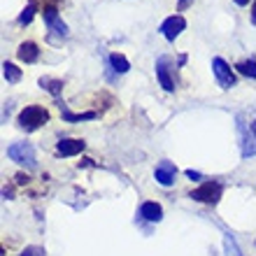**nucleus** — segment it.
Returning <instances> with one entry per match:
<instances>
[{
    "mask_svg": "<svg viewBox=\"0 0 256 256\" xmlns=\"http://www.w3.org/2000/svg\"><path fill=\"white\" fill-rule=\"evenodd\" d=\"M7 156L14 163H21V166H28V168L35 166V149L28 142H14V144H10L7 147Z\"/></svg>",
    "mask_w": 256,
    "mask_h": 256,
    "instance_id": "f03ea898",
    "label": "nucleus"
},
{
    "mask_svg": "<svg viewBox=\"0 0 256 256\" xmlns=\"http://www.w3.org/2000/svg\"><path fill=\"white\" fill-rule=\"evenodd\" d=\"M16 56H19L24 63H35L40 58V49L35 42H21L19 49H16Z\"/></svg>",
    "mask_w": 256,
    "mask_h": 256,
    "instance_id": "9b49d317",
    "label": "nucleus"
},
{
    "mask_svg": "<svg viewBox=\"0 0 256 256\" xmlns=\"http://www.w3.org/2000/svg\"><path fill=\"white\" fill-rule=\"evenodd\" d=\"M252 133H254V138H256V119H254V124H252Z\"/></svg>",
    "mask_w": 256,
    "mask_h": 256,
    "instance_id": "5701e85b",
    "label": "nucleus"
},
{
    "mask_svg": "<svg viewBox=\"0 0 256 256\" xmlns=\"http://www.w3.org/2000/svg\"><path fill=\"white\" fill-rule=\"evenodd\" d=\"M2 74H5V80L10 82V84H16V82L21 80V70L14 66V63H10V61L2 63Z\"/></svg>",
    "mask_w": 256,
    "mask_h": 256,
    "instance_id": "ddd939ff",
    "label": "nucleus"
},
{
    "mask_svg": "<svg viewBox=\"0 0 256 256\" xmlns=\"http://www.w3.org/2000/svg\"><path fill=\"white\" fill-rule=\"evenodd\" d=\"M252 21H254V24H256V2H254V5H252Z\"/></svg>",
    "mask_w": 256,
    "mask_h": 256,
    "instance_id": "412c9836",
    "label": "nucleus"
},
{
    "mask_svg": "<svg viewBox=\"0 0 256 256\" xmlns=\"http://www.w3.org/2000/svg\"><path fill=\"white\" fill-rule=\"evenodd\" d=\"M140 216L144 222H161L163 219V208L154 200H147L140 205Z\"/></svg>",
    "mask_w": 256,
    "mask_h": 256,
    "instance_id": "9d476101",
    "label": "nucleus"
},
{
    "mask_svg": "<svg viewBox=\"0 0 256 256\" xmlns=\"http://www.w3.org/2000/svg\"><path fill=\"white\" fill-rule=\"evenodd\" d=\"M35 10H38V2H35V0H30V2L26 5V10L19 14V26H28V24L33 21Z\"/></svg>",
    "mask_w": 256,
    "mask_h": 256,
    "instance_id": "dca6fc26",
    "label": "nucleus"
},
{
    "mask_svg": "<svg viewBox=\"0 0 256 256\" xmlns=\"http://www.w3.org/2000/svg\"><path fill=\"white\" fill-rule=\"evenodd\" d=\"M28 180H30V177L24 175V172H19V175H16V184H21V186H24V184H28Z\"/></svg>",
    "mask_w": 256,
    "mask_h": 256,
    "instance_id": "6ab92c4d",
    "label": "nucleus"
},
{
    "mask_svg": "<svg viewBox=\"0 0 256 256\" xmlns=\"http://www.w3.org/2000/svg\"><path fill=\"white\" fill-rule=\"evenodd\" d=\"M238 135H240V147H242V156L244 158H250V156H256V138L254 133L250 135V130H247V126L242 124V119L238 116Z\"/></svg>",
    "mask_w": 256,
    "mask_h": 256,
    "instance_id": "0eeeda50",
    "label": "nucleus"
},
{
    "mask_svg": "<svg viewBox=\"0 0 256 256\" xmlns=\"http://www.w3.org/2000/svg\"><path fill=\"white\" fill-rule=\"evenodd\" d=\"M156 182L161 184V186H172L175 184V177H177V168L172 161H161L158 166H156Z\"/></svg>",
    "mask_w": 256,
    "mask_h": 256,
    "instance_id": "423d86ee",
    "label": "nucleus"
},
{
    "mask_svg": "<svg viewBox=\"0 0 256 256\" xmlns=\"http://www.w3.org/2000/svg\"><path fill=\"white\" fill-rule=\"evenodd\" d=\"M110 66H112L114 72H122V74L130 70V63H128V58L124 54H110Z\"/></svg>",
    "mask_w": 256,
    "mask_h": 256,
    "instance_id": "f8f14e48",
    "label": "nucleus"
},
{
    "mask_svg": "<svg viewBox=\"0 0 256 256\" xmlns=\"http://www.w3.org/2000/svg\"><path fill=\"white\" fill-rule=\"evenodd\" d=\"M156 77H158V84H161L166 91H175V82L170 80V72H168V58L163 56L156 61Z\"/></svg>",
    "mask_w": 256,
    "mask_h": 256,
    "instance_id": "1a4fd4ad",
    "label": "nucleus"
},
{
    "mask_svg": "<svg viewBox=\"0 0 256 256\" xmlns=\"http://www.w3.org/2000/svg\"><path fill=\"white\" fill-rule=\"evenodd\" d=\"M236 70L244 77H250V80H256V61L254 58H247V61H240L236 66Z\"/></svg>",
    "mask_w": 256,
    "mask_h": 256,
    "instance_id": "2eb2a0df",
    "label": "nucleus"
},
{
    "mask_svg": "<svg viewBox=\"0 0 256 256\" xmlns=\"http://www.w3.org/2000/svg\"><path fill=\"white\" fill-rule=\"evenodd\" d=\"M61 110H63V119L66 122H84V119H96V112H82V114H72L68 108H63L61 105Z\"/></svg>",
    "mask_w": 256,
    "mask_h": 256,
    "instance_id": "f3484780",
    "label": "nucleus"
},
{
    "mask_svg": "<svg viewBox=\"0 0 256 256\" xmlns=\"http://www.w3.org/2000/svg\"><path fill=\"white\" fill-rule=\"evenodd\" d=\"M16 122H19V126L24 130H38L40 126H44L49 122V112L44 108H40V105H28V108H24L19 112Z\"/></svg>",
    "mask_w": 256,
    "mask_h": 256,
    "instance_id": "f257e3e1",
    "label": "nucleus"
},
{
    "mask_svg": "<svg viewBox=\"0 0 256 256\" xmlns=\"http://www.w3.org/2000/svg\"><path fill=\"white\" fill-rule=\"evenodd\" d=\"M84 147H86V142L84 140H77V138H66V140H61L58 144H56V152L61 156H77L84 152Z\"/></svg>",
    "mask_w": 256,
    "mask_h": 256,
    "instance_id": "6e6552de",
    "label": "nucleus"
},
{
    "mask_svg": "<svg viewBox=\"0 0 256 256\" xmlns=\"http://www.w3.org/2000/svg\"><path fill=\"white\" fill-rule=\"evenodd\" d=\"M186 177H189V180H200V172H196V170H186Z\"/></svg>",
    "mask_w": 256,
    "mask_h": 256,
    "instance_id": "aec40b11",
    "label": "nucleus"
},
{
    "mask_svg": "<svg viewBox=\"0 0 256 256\" xmlns=\"http://www.w3.org/2000/svg\"><path fill=\"white\" fill-rule=\"evenodd\" d=\"M212 72H214L216 77V84L222 88H230L236 86V74H233V70H230V66L224 58H212Z\"/></svg>",
    "mask_w": 256,
    "mask_h": 256,
    "instance_id": "20e7f679",
    "label": "nucleus"
},
{
    "mask_svg": "<svg viewBox=\"0 0 256 256\" xmlns=\"http://www.w3.org/2000/svg\"><path fill=\"white\" fill-rule=\"evenodd\" d=\"M186 2H189V0H180V5H182V7H184V5H186Z\"/></svg>",
    "mask_w": 256,
    "mask_h": 256,
    "instance_id": "b1692460",
    "label": "nucleus"
},
{
    "mask_svg": "<svg viewBox=\"0 0 256 256\" xmlns=\"http://www.w3.org/2000/svg\"><path fill=\"white\" fill-rule=\"evenodd\" d=\"M184 28H186V21H184V16H180V14H172V16H168V19L163 21L158 30H161V35L168 42H175Z\"/></svg>",
    "mask_w": 256,
    "mask_h": 256,
    "instance_id": "39448f33",
    "label": "nucleus"
},
{
    "mask_svg": "<svg viewBox=\"0 0 256 256\" xmlns=\"http://www.w3.org/2000/svg\"><path fill=\"white\" fill-rule=\"evenodd\" d=\"M21 256H44V252H42L40 247H26Z\"/></svg>",
    "mask_w": 256,
    "mask_h": 256,
    "instance_id": "a211bd4d",
    "label": "nucleus"
},
{
    "mask_svg": "<svg viewBox=\"0 0 256 256\" xmlns=\"http://www.w3.org/2000/svg\"><path fill=\"white\" fill-rule=\"evenodd\" d=\"M40 86L42 88H47L52 96H61L63 91V82L61 80H52V77H42L40 80Z\"/></svg>",
    "mask_w": 256,
    "mask_h": 256,
    "instance_id": "4468645a",
    "label": "nucleus"
},
{
    "mask_svg": "<svg viewBox=\"0 0 256 256\" xmlns=\"http://www.w3.org/2000/svg\"><path fill=\"white\" fill-rule=\"evenodd\" d=\"M222 184L219 182H205L200 184L198 189L191 191V198L198 202H205V205H214L219 198H222Z\"/></svg>",
    "mask_w": 256,
    "mask_h": 256,
    "instance_id": "7ed1b4c3",
    "label": "nucleus"
},
{
    "mask_svg": "<svg viewBox=\"0 0 256 256\" xmlns=\"http://www.w3.org/2000/svg\"><path fill=\"white\" fill-rule=\"evenodd\" d=\"M250 0H236V5H247Z\"/></svg>",
    "mask_w": 256,
    "mask_h": 256,
    "instance_id": "4be33fe9",
    "label": "nucleus"
}]
</instances>
